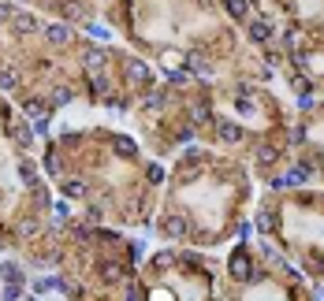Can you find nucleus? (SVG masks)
I'll return each instance as SVG.
<instances>
[{"mask_svg": "<svg viewBox=\"0 0 324 301\" xmlns=\"http://www.w3.org/2000/svg\"><path fill=\"white\" fill-rule=\"evenodd\" d=\"M306 178H309V167H306V164H298V167H291V171L280 178V186H302Z\"/></svg>", "mask_w": 324, "mask_h": 301, "instance_id": "nucleus-6", "label": "nucleus"}, {"mask_svg": "<svg viewBox=\"0 0 324 301\" xmlns=\"http://www.w3.org/2000/svg\"><path fill=\"white\" fill-rule=\"evenodd\" d=\"M216 134H220V142L235 145V142L242 138V127H239V123H231V119H220V123H216Z\"/></svg>", "mask_w": 324, "mask_h": 301, "instance_id": "nucleus-2", "label": "nucleus"}, {"mask_svg": "<svg viewBox=\"0 0 324 301\" xmlns=\"http://www.w3.org/2000/svg\"><path fill=\"white\" fill-rule=\"evenodd\" d=\"M19 294H23V290H19V283H8L4 290H0V301H15Z\"/></svg>", "mask_w": 324, "mask_h": 301, "instance_id": "nucleus-18", "label": "nucleus"}, {"mask_svg": "<svg viewBox=\"0 0 324 301\" xmlns=\"http://www.w3.org/2000/svg\"><path fill=\"white\" fill-rule=\"evenodd\" d=\"M127 78L135 82V86H146L149 78H153V74H149V67L142 60H127Z\"/></svg>", "mask_w": 324, "mask_h": 301, "instance_id": "nucleus-3", "label": "nucleus"}, {"mask_svg": "<svg viewBox=\"0 0 324 301\" xmlns=\"http://www.w3.org/2000/svg\"><path fill=\"white\" fill-rule=\"evenodd\" d=\"M227 12H231L235 19H246V12H250V0H227Z\"/></svg>", "mask_w": 324, "mask_h": 301, "instance_id": "nucleus-14", "label": "nucleus"}, {"mask_svg": "<svg viewBox=\"0 0 324 301\" xmlns=\"http://www.w3.org/2000/svg\"><path fill=\"white\" fill-rule=\"evenodd\" d=\"M261 227H265V231H272V227H276V216H272V212H265V216H261Z\"/></svg>", "mask_w": 324, "mask_h": 301, "instance_id": "nucleus-27", "label": "nucleus"}, {"mask_svg": "<svg viewBox=\"0 0 324 301\" xmlns=\"http://www.w3.org/2000/svg\"><path fill=\"white\" fill-rule=\"evenodd\" d=\"M164 234H168V238H183V234H186V220H183V216H168V220H164Z\"/></svg>", "mask_w": 324, "mask_h": 301, "instance_id": "nucleus-7", "label": "nucleus"}, {"mask_svg": "<svg viewBox=\"0 0 324 301\" xmlns=\"http://www.w3.org/2000/svg\"><path fill=\"white\" fill-rule=\"evenodd\" d=\"M12 26H15L19 34H34L37 30V19L30 12H12Z\"/></svg>", "mask_w": 324, "mask_h": 301, "instance_id": "nucleus-4", "label": "nucleus"}, {"mask_svg": "<svg viewBox=\"0 0 324 301\" xmlns=\"http://www.w3.org/2000/svg\"><path fill=\"white\" fill-rule=\"evenodd\" d=\"M231 275L239 279V283H253V279H257V271H253V264H250L246 253H235V257H231Z\"/></svg>", "mask_w": 324, "mask_h": 301, "instance_id": "nucleus-1", "label": "nucleus"}, {"mask_svg": "<svg viewBox=\"0 0 324 301\" xmlns=\"http://www.w3.org/2000/svg\"><path fill=\"white\" fill-rule=\"evenodd\" d=\"M257 160H261V164H272V160H276V149H257Z\"/></svg>", "mask_w": 324, "mask_h": 301, "instance_id": "nucleus-24", "label": "nucleus"}, {"mask_svg": "<svg viewBox=\"0 0 324 301\" xmlns=\"http://www.w3.org/2000/svg\"><path fill=\"white\" fill-rule=\"evenodd\" d=\"M68 216H71L68 201H52V220H56V223H63V220H68Z\"/></svg>", "mask_w": 324, "mask_h": 301, "instance_id": "nucleus-16", "label": "nucleus"}, {"mask_svg": "<svg viewBox=\"0 0 324 301\" xmlns=\"http://www.w3.org/2000/svg\"><path fill=\"white\" fill-rule=\"evenodd\" d=\"M171 260H175V257H171V253H160V257L153 260V264H157V268H168V264H171Z\"/></svg>", "mask_w": 324, "mask_h": 301, "instance_id": "nucleus-28", "label": "nucleus"}, {"mask_svg": "<svg viewBox=\"0 0 324 301\" xmlns=\"http://www.w3.org/2000/svg\"><path fill=\"white\" fill-rule=\"evenodd\" d=\"M116 149H119L123 156H135V142H131V138H119V142H116Z\"/></svg>", "mask_w": 324, "mask_h": 301, "instance_id": "nucleus-20", "label": "nucleus"}, {"mask_svg": "<svg viewBox=\"0 0 324 301\" xmlns=\"http://www.w3.org/2000/svg\"><path fill=\"white\" fill-rule=\"evenodd\" d=\"M164 105V97H160V93H153V97H146V108H160Z\"/></svg>", "mask_w": 324, "mask_h": 301, "instance_id": "nucleus-29", "label": "nucleus"}, {"mask_svg": "<svg viewBox=\"0 0 324 301\" xmlns=\"http://www.w3.org/2000/svg\"><path fill=\"white\" fill-rule=\"evenodd\" d=\"M235 108H239L242 116H253V112H257V108H253V101H242V97H239V105H235Z\"/></svg>", "mask_w": 324, "mask_h": 301, "instance_id": "nucleus-25", "label": "nucleus"}, {"mask_svg": "<svg viewBox=\"0 0 324 301\" xmlns=\"http://www.w3.org/2000/svg\"><path fill=\"white\" fill-rule=\"evenodd\" d=\"M86 34H90L93 41H108V37H112V30L104 23H86Z\"/></svg>", "mask_w": 324, "mask_h": 301, "instance_id": "nucleus-10", "label": "nucleus"}, {"mask_svg": "<svg viewBox=\"0 0 324 301\" xmlns=\"http://www.w3.org/2000/svg\"><path fill=\"white\" fill-rule=\"evenodd\" d=\"M19 175L26 178V186H37V171H34V164H30V160H23V164H19Z\"/></svg>", "mask_w": 324, "mask_h": 301, "instance_id": "nucleus-15", "label": "nucleus"}, {"mask_svg": "<svg viewBox=\"0 0 324 301\" xmlns=\"http://www.w3.org/2000/svg\"><path fill=\"white\" fill-rule=\"evenodd\" d=\"M0 86L12 89V86H15V71H0Z\"/></svg>", "mask_w": 324, "mask_h": 301, "instance_id": "nucleus-23", "label": "nucleus"}, {"mask_svg": "<svg viewBox=\"0 0 324 301\" xmlns=\"http://www.w3.org/2000/svg\"><path fill=\"white\" fill-rule=\"evenodd\" d=\"M12 134H15V142H19V145H30V142H34L30 127H23V123H12Z\"/></svg>", "mask_w": 324, "mask_h": 301, "instance_id": "nucleus-13", "label": "nucleus"}, {"mask_svg": "<svg viewBox=\"0 0 324 301\" xmlns=\"http://www.w3.org/2000/svg\"><path fill=\"white\" fill-rule=\"evenodd\" d=\"M153 301H171V297L164 294V290H160V294H153Z\"/></svg>", "mask_w": 324, "mask_h": 301, "instance_id": "nucleus-30", "label": "nucleus"}, {"mask_svg": "<svg viewBox=\"0 0 324 301\" xmlns=\"http://www.w3.org/2000/svg\"><path fill=\"white\" fill-rule=\"evenodd\" d=\"M160 178H164V167L153 164V167H149V182H160Z\"/></svg>", "mask_w": 324, "mask_h": 301, "instance_id": "nucleus-26", "label": "nucleus"}, {"mask_svg": "<svg viewBox=\"0 0 324 301\" xmlns=\"http://www.w3.org/2000/svg\"><path fill=\"white\" fill-rule=\"evenodd\" d=\"M86 71H90V74L104 71V52L101 49H86Z\"/></svg>", "mask_w": 324, "mask_h": 301, "instance_id": "nucleus-8", "label": "nucleus"}, {"mask_svg": "<svg viewBox=\"0 0 324 301\" xmlns=\"http://www.w3.org/2000/svg\"><path fill=\"white\" fill-rule=\"evenodd\" d=\"M52 101H56V105H68V101H71V89H52Z\"/></svg>", "mask_w": 324, "mask_h": 301, "instance_id": "nucleus-21", "label": "nucleus"}, {"mask_svg": "<svg viewBox=\"0 0 324 301\" xmlns=\"http://www.w3.org/2000/svg\"><path fill=\"white\" fill-rule=\"evenodd\" d=\"M104 279H108V283L123 279V268H119V264H104Z\"/></svg>", "mask_w": 324, "mask_h": 301, "instance_id": "nucleus-19", "label": "nucleus"}, {"mask_svg": "<svg viewBox=\"0 0 324 301\" xmlns=\"http://www.w3.org/2000/svg\"><path fill=\"white\" fill-rule=\"evenodd\" d=\"M23 112H26V119H34V123L49 119V116H45V105H41V101H23Z\"/></svg>", "mask_w": 324, "mask_h": 301, "instance_id": "nucleus-9", "label": "nucleus"}, {"mask_svg": "<svg viewBox=\"0 0 324 301\" xmlns=\"http://www.w3.org/2000/svg\"><path fill=\"white\" fill-rule=\"evenodd\" d=\"M90 82H93V89H97V93L108 89V78H104V74H90Z\"/></svg>", "mask_w": 324, "mask_h": 301, "instance_id": "nucleus-22", "label": "nucleus"}, {"mask_svg": "<svg viewBox=\"0 0 324 301\" xmlns=\"http://www.w3.org/2000/svg\"><path fill=\"white\" fill-rule=\"evenodd\" d=\"M63 193H68V197H82V193H86V186L79 182V178H71V182H63Z\"/></svg>", "mask_w": 324, "mask_h": 301, "instance_id": "nucleus-17", "label": "nucleus"}, {"mask_svg": "<svg viewBox=\"0 0 324 301\" xmlns=\"http://www.w3.org/2000/svg\"><path fill=\"white\" fill-rule=\"evenodd\" d=\"M45 37H49L52 45H68V41H71V26H68V23H52L49 30H45Z\"/></svg>", "mask_w": 324, "mask_h": 301, "instance_id": "nucleus-5", "label": "nucleus"}, {"mask_svg": "<svg viewBox=\"0 0 324 301\" xmlns=\"http://www.w3.org/2000/svg\"><path fill=\"white\" fill-rule=\"evenodd\" d=\"M0 275H4L8 283H19V279H23V268L12 264V260H4V264H0Z\"/></svg>", "mask_w": 324, "mask_h": 301, "instance_id": "nucleus-11", "label": "nucleus"}, {"mask_svg": "<svg viewBox=\"0 0 324 301\" xmlns=\"http://www.w3.org/2000/svg\"><path fill=\"white\" fill-rule=\"evenodd\" d=\"M250 37H253V41H269V37H272V26H269V23H261V19H257V23L250 26Z\"/></svg>", "mask_w": 324, "mask_h": 301, "instance_id": "nucleus-12", "label": "nucleus"}]
</instances>
